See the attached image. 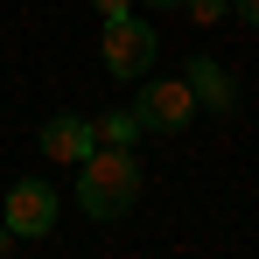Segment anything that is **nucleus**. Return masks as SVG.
I'll return each mask as SVG.
<instances>
[{"label": "nucleus", "instance_id": "7", "mask_svg": "<svg viewBox=\"0 0 259 259\" xmlns=\"http://www.w3.org/2000/svg\"><path fill=\"white\" fill-rule=\"evenodd\" d=\"M91 133H98V147H133V140H140V112H133V105H105V112L91 119Z\"/></svg>", "mask_w": 259, "mask_h": 259}, {"label": "nucleus", "instance_id": "1", "mask_svg": "<svg viewBox=\"0 0 259 259\" xmlns=\"http://www.w3.org/2000/svg\"><path fill=\"white\" fill-rule=\"evenodd\" d=\"M133 203H140V161H133V147H91L77 161V210L112 224Z\"/></svg>", "mask_w": 259, "mask_h": 259}, {"label": "nucleus", "instance_id": "8", "mask_svg": "<svg viewBox=\"0 0 259 259\" xmlns=\"http://www.w3.org/2000/svg\"><path fill=\"white\" fill-rule=\"evenodd\" d=\"M182 7H189V21H203V28H210V21H224V14H231V0H182Z\"/></svg>", "mask_w": 259, "mask_h": 259}, {"label": "nucleus", "instance_id": "5", "mask_svg": "<svg viewBox=\"0 0 259 259\" xmlns=\"http://www.w3.org/2000/svg\"><path fill=\"white\" fill-rule=\"evenodd\" d=\"M182 84L196 91V112H217V119L238 112V77H231L217 56H189V63H182Z\"/></svg>", "mask_w": 259, "mask_h": 259}, {"label": "nucleus", "instance_id": "10", "mask_svg": "<svg viewBox=\"0 0 259 259\" xmlns=\"http://www.w3.org/2000/svg\"><path fill=\"white\" fill-rule=\"evenodd\" d=\"M231 7H238V21H252V28H259V0H231Z\"/></svg>", "mask_w": 259, "mask_h": 259}, {"label": "nucleus", "instance_id": "6", "mask_svg": "<svg viewBox=\"0 0 259 259\" xmlns=\"http://www.w3.org/2000/svg\"><path fill=\"white\" fill-rule=\"evenodd\" d=\"M91 147H98V133H91V119H84V112H49V119H42V154H49V161L77 168Z\"/></svg>", "mask_w": 259, "mask_h": 259}, {"label": "nucleus", "instance_id": "2", "mask_svg": "<svg viewBox=\"0 0 259 259\" xmlns=\"http://www.w3.org/2000/svg\"><path fill=\"white\" fill-rule=\"evenodd\" d=\"M56 210H63V196L49 189L42 175H14V182H7V203H0V224H7L14 245H21V238H49V231H56Z\"/></svg>", "mask_w": 259, "mask_h": 259}, {"label": "nucleus", "instance_id": "11", "mask_svg": "<svg viewBox=\"0 0 259 259\" xmlns=\"http://www.w3.org/2000/svg\"><path fill=\"white\" fill-rule=\"evenodd\" d=\"M0 252H14V231H7V224H0Z\"/></svg>", "mask_w": 259, "mask_h": 259}, {"label": "nucleus", "instance_id": "9", "mask_svg": "<svg viewBox=\"0 0 259 259\" xmlns=\"http://www.w3.org/2000/svg\"><path fill=\"white\" fill-rule=\"evenodd\" d=\"M98 7V21H119V14H133V0H91Z\"/></svg>", "mask_w": 259, "mask_h": 259}, {"label": "nucleus", "instance_id": "3", "mask_svg": "<svg viewBox=\"0 0 259 259\" xmlns=\"http://www.w3.org/2000/svg\"><path fill=\"white\" fill-rule=\"evenodd\" d=\"M98 56H105V70H112L119 84H140V77L154 70V56H161V35H154L147 21L119 14V21H105V42H98Z\"/></svg>", "mask_w": 259, "mask_h": 259}, {"label": "nucleus", "instance_id": "4", "mask_svg": "<svg viewBox=\"0 0 259 259\" xmlns=\"http://www.w3.org/2000/svg\"><path fill=\"white\" fill-rule=\"evenodd\" d=\"M133 112H140V133H182L196 119V91L182 84V77H161V84H140L133 98Z\"/></svg>", "mask_w": 259, "mask_h": 259}, {"label": "nucleus", "instance_id": "12", "mask_svg": "<svg viewBox=\"0 0 259 259\" xmlns=\"http://www.w3.org/2000/svg\"><path fill=\"white\" fill-rule=\"evenodd\" d=\"M147 7H182V0H147Z\"/></svg>", "mask_w": 259, "mask_h": 259}]
</instances>
